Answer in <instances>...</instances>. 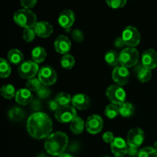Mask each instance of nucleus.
Masks as SVG:
<instances>
[{"label": "nucleus", "instance_id": "obj_12", "mask_svg": "<svg viewBox=\"0 0 157 157\" xmlns=\"http://www.w3.org/2000/svg\"><path fill=\"white\" fill-rule=\"evenodd\" d=\"M103 126V119L99 115H90L86 121V129L90 134H97L100 133L102 130Z\"/></svg>", "mask_w": 157, "mask_h": 157}, {"label": "nucleus", "instance_id": "obj_11", "mask_svg": "<svg viewBox=\"0 0 157 157\" xmlns=\"http://www.w3.org/2000/svg\"><path fill=\"white\" fill-rule=\"evenodd\" d=\"M112 78L117 85L124 86L127 84L130 80V71L127 67L121 65L117 66L113 71Z\"/></svg>", "mask_w": 157, "mask_h": 157}, {"label": "nucleus", "instance_id": "obj_16", "mask_svg": "<svg viewBox=\"0 0 157 157\" xmlns=\"http://www.w3.org/2000/svg\"><path fill=\"white\" fill-rule=\"evenodd\" d=\"M54 46L58 53L61 55H66L68 54L71 47V43L70 39L65 35H60L55 39Z\"/></svg>", "mask_w": 157, "mask_h": 157}, {"label": "nucleus", "instance_id": "obj_43", "mask_svg": "<svg viewBox=\"0 0 157 157\" xmlns=\"http://www.w3.org/2000/svg\"><path fill=\"white\" fill-rule=\"evenodd\" d=\"M125 45V43H124V40H123L122 38H117L114 41V46L117 48H123Z\"/></svg>", "mask_w": 157, "mask_h": 157}, {"label": "nucleus", "instance_id": "obj_10", "mask_svg": "<svg viewBox=\"0 0 157 157\" xmlns=\"http://www.w3.org/2000/svg\"><path fill=\"white\" fill-rule=\"evenodd\" d=\"M145 139V135L144 132L142 129L139 127L133 128L128 132L127 136V143L130 147H140L144 143Z\"/></svg>", "mask_w": 157, "mask_h": 157}, {"label": "nucleus", "instance_id": "obj_35", "mask_svg": "<svg viewBox=\"0 0 157 157\" xmlns=\"http://www.w3.org/2000/svg\"><path fill=\"white\" fill-rule=\"evenodd\" d=\"M109 7L112 9H121L127 3V0H106Z\"/></svg>", "mask_w": 157, "mask_h": 157}, {"label": "nucleus", "instance_id": "obj_19", "mask_svg": "<svg viewBox=\"0 0 157 157\" xmlns=\"http://www.w3.org/2000/svg\"><path fill=\"white\" fill-rule=\"evenodd\" d=\"M15 101L20 105H28L33 101V95L27 88H21L16 92Z\"/></svg>", "mask_w": 157, "mask_h": 157}, {"label": "nucleus", "instance_id": "obj_15", "mask_svg": "<svg viewBox=\"0 0 157 157\" xmlns=\"http://www.w3.org/2000/svg\"><path fill=\"white\" fill-rule=\"evenodd\" d=\"M142 65L150 70L156 68L157 67V52L156 51L149 48L143 53Z\"/></svg>", "mask_w": 157, "mask_h": 157}, {"label": "nucleus", "instance_id": "obj_24", "mask_svg": "<svg viewBox=\"0 0 157 157\" xmlns=\"http://www.w3.org/2000/svg\"><path fill=\"white\" fill-rule=\"evenodd\" d=\"M105 61L109 65L117 67L120 64V55L116 51L110 50L107 52L105 55Z\"/></svg>", "mask_w": 157, "mask_h": 157}, {"label": "nucleus", "instance_id": "obj_40", "mask_svg": "<svg viewBox=\"0 0 157 157\" xmlns=\"http://www.w3.org/2000/svg\"><path fill=\"white\" fill-rule=\"evenodd\" d=\"M60 106L58 105V103L56 102L55 100H51L48 101V107L52 111H56L58 108H59Z\"/></svg>", "mask_w": 157, "mask_h": 157}, {"label": "nucleus", "instance_id": "obj_32", "mask_svg": "<svg viewBox=\"0 0 157 157\" xmlns=\"http://www.w3.org/2000/svg\"><path fill=\"white\" fill-rule=\"evenodd\" d=\"M42 86L41 81L39 79L37 78H32V79L28 80L26 82V88L29 90L30 91H38L40 89V87Z\"/></svg>", "mask_w": 157, "mask_h": 157}, {"label": "nucleus", "instance_id": "obj_7", "mask_svg": "<svg viewBox=\"0 0 157 157\" xmlns=\"http://www.w3.org/2000/svg\"><path fill=\"white\" fill-rule=\"evenodd\" d=\"M55 118L57 121L62 124L71 123L75 117H77V111L73 106H61L55 111Z\"/></svg>", "mask_w": 157, "mask_h": 157}, {"label": "nucleus", "instance_id": "obj_27", "mask_svg": "<svg viewBox=\"0 0 157 157\" xmlns=\"http://www.w3.org/2000/svg\"><path fill=\"white\" fill-rule=\"evenodd\" d=\"M25 116L24 110L19 107H13L9 110V117L11 121L18 122L21 121Z\"/></svg>", "mask_w": 157, "mask_h": 157}, {"label": "nucleus", "instance_id": "obj_37", "mask_svg": "<svg viewBox=\"0 0 157 157\" xmlns=\"http://www.w3.org/2000/svg\"><path fill=\"white\" fill-rule=\"evenodd\" d=\"M72 38L77 42H82L84 41V34L80 29H75L72 32Z\"/></svg>", "mask_w": 157, "mask_h": 157}, {"label": "nucleus", "instance_id": "obj_41", "mask_svg": "<svg viewBox=\"0 0 157 157\" xmlns=\"http://www.w3.org/2000/svg\"><path fill=\"white\" fill-rule=\"evenodd\" d=\"M139 151L140 150H138L137 147H130V146H129L128 152H127V153H128L130 156L133 157V156H138V154H139Z\"/></svg>", "mask_w": 157, "mask_h": 157}, {"label": "nucleus", "instance_id": "obj_4", "mask_svg": "<svg viewBox=\"0 0 157 157\" xmlns=\"http://www.w3.org/2000/svg\"><path fill=\"white\" fill-rule=\"evenodd\" d=\"M139 58V52L135 48L128 47L120 53V64L127 68L131 67L137 64Z\"/></svg>", "mask_w": 157, "mask_h": 157}, {"label": "nucleus", "instance_id": "obj_31", "mask_svg": "<svg viewBox=\"0 0 157 157\" xmlns=\"http://www.w3.org/2000/svg\"><path fill=\"white\" fill-rule=\"evenodd\" d=\"M55 101L58 103V105L61 106H66L69 105L72 101V98L71 95L67 93H64V92H61V93L58 94L55 97Z\"/></svg>", "mask_w": 157, "mask_h": 157}, {"label": "nucleus", "instance_id": "obj_9", "mask_svg": "<svg viewBox=\"0 0 157 157\" xmlns=\"http://www.w3.org/2000/svg\"><path fill=\"white\" fill-rule=\"evenodd\" d=\"M38 78L44 86H51L57 81V73L51 66H44L39 70Z\"/></svg>", "mask_w": 157, "mask_h": 157}, {"label": "nucleus", "instance_id": "obj_20", "mask_svg": "<svg viewBox=\"0 0 157 157\" xmlns=\"http://www.w3.org/2000/svg\"><path fill=\"white\" fill-rule=\"evenodd\" d=\"M136 75H137L138 80L142 83L148 82L152 78L151 70L144 67L143 65L138 66L136 68Z\"/></svg>", "mask_w": 157, "mask_h": 157}, {"label": "nucleus", "instance_id": "obj_34", "mask_svg": "<svg viewBox=\"0 0 157 157\" xmlns=\"http://www.w3.org/2000/svg\"><path fill=\"white\" fill-rule=\"evenodd\" d=\"M35 35L36 33L34 29H26L23 32V39L27 42H31L35 39Z\"/></svg>", "mask_w": 157, "mask_h": 157}, {"label": "nucleus", "instance_id": "obj_14", "mask_svg": "<svg viewBox=\"0 0 157 157\" xmlns=\"http://www.w3.org/2000/svg\"><path fill=\"white\" fill-rule=\"evenodd\" d=\"M75 21V13L71 9H65L62 11L58 16V24L66 29V32H69Z\"/></svg>", "mask_w": 157, "mask_h": 157}, {"label": "nucleus", "instance_id": "obj_22", "mask_svg": "<svg viewBox=\"0 0 157 157\" xmlns=\"http://www.w3.org/2000/svg\"><path fill=\"white\" fill-rule=\"evenodd\" d=\"M46 56H47L46 51L44 50V48L40 47V46L35 47L32 52V60L37 64L43 62L45 60Z\"/></svg>", "mask_w": 157, "mask_h": 157}, {"label": "nucleus", "instance_id": "obj_45", "mask_svg": "<svg viewBox=\"0 0 157 157\" xmlns=\"http://www.w3.org/2000/svg\"><path fill=\"white\" fill-rule=\"evenodd\" d=\"M37 157H46V156L44 154H42V153H41V154H39Z\"/></svg>", "mask_w": 157, "mask_h": 157}, {"label": "nucleus", "instance_id": "obj_25", "mask_svg": "<svg viewBox=\"0 0 157 157\" xmlns=\"http://www.w3.org/2000/svg\"><path fill=\"white\" fill-rule=\"evenodd\" d=\"M120 114L124 117H130L133 114L135 108L133 105L130 103L124 102L119 106Z\"/></svg>", "mask_w": 157, "mask_h": 157}, {"label": "nucleus", "instance_id": "obj_29", "mask_svg": "<svg viewBox=\"0 0 157 157\" xmlns=\"http://www.w3.org/2000/svg\"><path fill=\"white\" fill-rule=\"evenodd\" d=\"M12 68L9 61L4 58L0 59V77L2 78H6L11 75Z\"/></svg>", "mask_w": 157, "mask_h": 157}, {"label": "nucleus", "instance_id": "obj_30", "mask_svg": "<svg viewBox=\"0 0 157 157\" xmlns=\"http://www.w3.org/2000/svg\"><path fill=\"white\" fill-rule=\"evenodd\" d=\"M75 58H74L73 55H70V54L64 55L61 59V64L62 66V67H64V69L70 70V69L73 68V67L75 66Z\"/></svg>", "mask_w": 157, "mask_h": 157}, {"label": "nucleus", "instance_id": "obj_18", "mask_svg": "<svg viewBox=\"0 0 157 157\" xmlns=\"http://www.w3.org/2000/svg\"><path fill=\"white\" fill-rule=\"evenodd\" d=\"M73 107L78 110H86L90 105V98L84 94H78L72 97L71 101Z\"/></svg>", "mask_w": 157, "mask_h": 157}, {"label": "nucleus", "instance_id": "obj_1", "mask_svg": "<svg viewBox=\"0 0 157 157\" xmlns=\"http://www.w3.org/2000/svg\"><path fill=\"white\" fill-rule=\"evenodd\" d=\"M52 121L48 114L43 112H35L29 117L27 130L31 136L41 140L48 138L52 132Z\"/></svg>", "mask_w": 157, "mask_h": 157}, {"label": "nucleus", "instance_id": "obj_42", "mask_svg": "<svg viewBox=\"0 0 157 157\" xmlns=\"http://www.w3.org/2000/svg\"><path fill=\"white\" fill-rule=\"evenodd\" d=\"M41 103H40V101H38V100H35V101H33L32 102V108L33 110L38 111V110H39L40 109H41Z\"/></svg>", "mask_w": 157, "mask_h": 157}, {"label": "nucleus", "instance_id": "obj_36", "mask_svg": "<svg viewBox=\"0 0 157 157\" xmlns=\"http://www.w3.org/2000/svg\"><path fill=\"white\" fill-rule=\"evenodd\" d=\"M36 93L38 98H41V99H45V98H48V96L50 95L51 90L50 89L48 88V86L42 85Z\"/></svg>", "mask_w": 157, "mask_h": 157}, {"label": "nucleus", "instance_id": "obj_47", "mask_svg": "<svg viewBox=\"0 0 157 157\" xmlns=\"http://www.w3.org/2000/svg\"><path fill=\"white\" fill-rule=\"evenodd\" d=\"M103 157H110V156H103Z\"/></svg>", "mask_w": 157, "mask_h": 157}, {"label": "nucleus", "instance_id": "obj_5", "mask_svg": "<svg viewBox=\"0 0 157 157\" xmlns=\"http://www.w3.org/2000/svg\"><path fill=\"white\" fill-rule=\"evenodd\" d=\"M106 95L112 104L118 106L125 102L127 96L125 90L123 89V87L117 84H113L108 87L106 91Z\"/></svg>", "mask_w": 157, "mask_h": 157}, {"label": "nucleus", "instance_id": "obj_8", "mask_svg": "<svg viewBox=\"0 0 157 157\" xmlns=\"http://www.w3.org/2000/svg\"><path fill=\"white\" fill-rule=\"evenodd\" d=\"M39 72V67L34 61H26L18 68V75L23 79H32Z\"/></svg>", "mask_w": 157, "mask_h": 157}, {"label": "nucleus", "instance_id": "obj_26", "mask_svg": "<svg viewBox=\"0 0 157 157\" xmlns=\"http://www.w3.org/2000/svg\"><path fill=\"white\" fill-rule=\"evenodd\" d=\"M1 94L5 99L10 100L12 98L15 97L16 92L13 85L10 84H5L1 87Z\"/></svg>", "mask_w": 157, "mask_h": 157}, {"label": "nucleus", "instance_id": "obj_39", "mask_svg": "<svg viewBox=\"0 0 157 157\" xmlns=\"http://www.w3.org/2000/svg\"><path fill=\"white\" fill-rule=\"evenodd\" d=\"M114 139L115 137L112 132L107 131L104 133V135H103V140L105 143H107V144H111Z\"/></svg>", "mask_w": 157, "mask_h": 157}, {"label": "nucleus", "instance_id": "obj_28", "mask_svg": "<svg viewBox=\"0 0 157 157\" xmlns=\"http://www.w3.org/2000/svg\"><path fill=\"white\" fill-rule=\"evenodd\" d=\"M120 113L119 106L114 104H110L106 107L104 110V114L109 119H113Z\"/></svg>", "mask_w": 157, "mask_h": 157}, {"label": "nucleus", "instance_id": "obj_2", "mask_svg": "<svg viewBox=\"0 0 157 157\" xmlns=\"http://www.w3.org/2000/svg\"><path fill=\"white\" fill-rule=\"evenodd\" d=\"M68 144V137L63 132L52 133L44 142V148L47 153L52 156H61L65 151Z\"/></svg>", "mask_w": 157, "mask_h": 157}, {"label": "nucleus", "instance_id": "obj_13", "mask_svg": "<svg viewBox=\"0 0 157 157\" xmlns=\"http://www.w3.org/2000/svg\"><path fill=\"white\" fill-rule=\"evenodd\" d=\"M111 152L116 157H124L128 152V144L121 137H115L110 144Z\"/></svg>", "mask_w": 157, "mask_h": 157}, {"label": "nucleus", "instance_id": "obj_46", "mask_svg": "<svg viewBox=\"0 0 157 157\" xmlns=\"http://www.w3.org/2000/svg\"><path fill=\"white\" fill-rule=\"evenodd\" d=\"M154 149L157 151V141L155 143V144H154Z\"/></svg>", "mask_w": 157, "mask_h": 157}, {"label": "nucleus", "instance_id": "obj_23", "mask_svg": "<svg viewBox=\"0 0 157 157\" xmlns=\"http://www.w3.org/2000/svg\"><path fill=\"white\" fill-rule=\"evenodd\" d=\"M8 60L11 64L17 65V64H19L22 62L23 55L18 49H12L8 53Z\"/></svg>", "mask_w": 157, "mask_h": 157}, {"label": "nucleus", "instance_id": "obj_17", "mask_svg": "<svg viewBox=\"0 0 157 157\" xmlns=\"http://www.w3.org/2000/svg\"><path fill=\"white\" fill-rule=\"evenodd\" d=\"M34 30L40 38H48L53 33V26L48 21H38L34 28Z\"/></svg>", "mask_w": 157, "mask_h": 157}, {"label": "nucleus", "instance_id": "obj_6", "mask_svg": "<svg viewBox=\"0 0 157 157\" xmlns=\"http://www.w3.org/2000/svg\"><path fill=\"white\" fill-rule=\"evenodd\" d=\"M122 38L125 45L135 48L140 42L141 35L136 28L133 26H127L123 32Z\"/></svg>", "mask_w": 157, "mask_h": 157}, {"label": "nucleus", "instance_id": "obj_21", "mask_svg": "<svg viewBox=\"0 0 157 157\" xmlns=\"http://www.w3.org/2000/svg\"><path fill=\"white\" fill-rule=\"evenodd\" d=\"M70 129L75 135H79L84 131V121L80 117H77L71 122Z\"/></svg>", "mask_w": 157, "mask_h": 157}, {"label": "nucleus", "instance_id": "obj_44", "mask_svg": "<svg viewBox=\"0 0 157 157\" xmlns=\"http://www.w3.org/2000/svg\"><path fill=\"white\" fill-rule=\"evenodd\" d=\"M58 157H75V156H73L72 155L69 154V153H63L62 155H61V156H59Z\"/></svg>", "mask_w": 157, "mask_h": 157}, {"label": "nucleus", "instance_id": "obj_33", "mask_svg": "<svg viewBox=\"0 0 157 157\" xmlns=\"http://www.w3.org/2000/svg\"><path fill=\"white\" fill-rule=\"evenodd\" d=\"M138 157H157V151L153 147H144L139 151Z\"/></svg>", "mask_w": 157, "mask_h": 157}, {"label": "nucleus", "instance_id": "obj_38", "mask_svg": "<svg viewBox=\"0 0 157 157\" xmlns=\"http://www.w3.org/2000/svg\"><path fill=\"white\" fill-rule=\"evenodd\" d=\"M37 1L38 0H20V3L24 9H30L35 6Z\"/></svg>", "mask_w": 157, "mask_h": 157}, {"label": "nucleus", "instance_id": "obj_3", "mask_svg": "<svg viewBox=\"0 0 157 157\" xmlns=\"http://www.w3.org/2000/svg\"><path fill=\"white\" fill-rule=\"evenodd\" d=\"M14 21L18 25L26 29H34L37 21V16L32 10L21 9L16 11L14 14Z\"/></svg>", "mask_w": 157, "mask_h": 157}]
</instances>
